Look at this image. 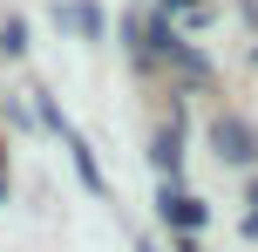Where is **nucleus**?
<instances>
[{
  "label": "nucleus",
  "mask_w": 258,
  "mask_h": 252,
  "mask_svg": "<svg viewBox=\"0 0 258 252\" xmlns=\"http://www.w3.org/2000/svg\"><path fill=\"white\" fill-rule=\"evenodd\" d=\"M183 157V150H177V130H163V136H156V164H163V171H170V164H177Z\"/></svg>",
  "instance_id": "nucleus-3"
},
{
  "label": "nucleus",
  "mask_w": 258,
  "mask_h": 252,
  "mask_svg": "<svg viewBox=\"0 0 258 252\" xmlns=\"http://www.w3.org/2000/svg\"><path fill=\"white\" fill-rule=\"evenodd\" d=\"M211 150H218L224 164H251V157H258V136H251L238 116H218V123H211Z\"/></svg>",
  "instance_id": "nucleus-1"
},
{
  "label": "nucleus",
  "mask_w": 258,
  "mask_h": 252,
  "mask_svg": "<svg viewBox=\"0 0 258 252\" xmlns=\"http://www.w3.org/2000/svg\"><path fill=\"white\" fill-rule=\"evenodd\" d=\"M163 212L177 218V225H204V205H197V198H183V191H163Z\"/></svg>",
  "instance_id": "nucleus-2"
}]
</instances>
